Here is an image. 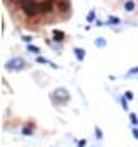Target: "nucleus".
Listing matches in <instances>:
<instances>
[{
    "mask_svg": "<svg viewBox=\"0 0 138 147\" xmlns=\"http://www.w3.org/2000/svg\"><path fill=\"white\" fill-rule=\"evenodd\" d=\"M135 7H136L135 0H126V2H124V11H126V12H131V11H135Z\"/></svg>",
    "mask_w": 138,
    "mask_h": 147,
    "instance_id": "1",
    "label": "nucleus"
},
{
    "mask_svg": "<svg viewBox=\"0 0 138 147\" xmlns=\"http://www.w3.org/2000/svg\"><path fill=\"white\" fill-rule=\"evenodd\" d=\"M74 54H76V57H78L80 61L85 59V50H83V49H74Z\"/></svg>",
    "mask_w": 138,
    "mask_h": 147,
    "instance_id": "2",
    "label": "nucleus"
},
{
    "mask_svg": "<svg viewBox=\"0 0 138 147\" xmlns=\"http://www.w3.org/2000/svg\"><path fill=\"white\" fill-rule=\"evenodd\" d=\"M95 45H97V47H105V40H104V38H97V40H95Z\"/></svg>",
    "mask_w": 138,
    "mask_h": 147,
    "instance_id": "3",
    "label": "nucleus"
},
{
    "mask_svg": "<svg viewBox=\"0 0 138 147\" xmlns=\"http://www.w3.org/2000/svg\"><path fill=\"white\" fill-rule=\"evenodd\" d=\"M86 21H88V23H92V21H95V12H93V11H92V12H90V14L86 16Z\"/></svg>",
    "mask_w": 138,
    "mask_h": 147,
    "instance_id": "4",
    "label": "nucleus"
},
{
    "mask_svg": "<svg viewBox=\"0 0 138 147\" xmlns=\"http://www.w3.org/2000/svg\"><path fill=\"white\" fill-rule=\"evenodd\" d=\"M109 23H111V24H119V18L111 16V18H109Z\"/></svg>",
    "mask_w": 138,
    "mask_h": 147,
    "instance_id": "5",
    "label": "nucleus"
},
{
    "mask_svg": "<svg viewBox=\"0 0 138 147\" xmlns=\"http://www.w3.org/2000/svg\"><path fill=\"white\" fill-rule=\"evenodd\" d=\"M54 36H55V40H62L64 33H62V31H54Z\"/></svg>",
    "mask_w": 138,
    "mask_h": 147,
    "instance_id": "6",
    "label": "nucleus"
},
{
    "mask_svg": "<svg viewBox=\"0 0 138 147\" xmlns=\"http://www.w3.org/2000/svg\"><path fill=\"white\" fill-rule=\"evenodd\" d=\"M29 50H31L33 54H38V52H40V49H38V47H35V45H29Z\"/></svg>",
    "mask_w": 138,
    "mask_h": 147,
    "instance_id": "7",
    "label": "nucleus"
},
{
    "mask_svg": "<svg viewBox=\"0 0 138 147\" xmlns=\"http://www.w3.org/2000/svg\"><path fill=\"white\" fill-rule=\"evenodd\" d=\"M23 40H24V42H28V43H29V42H31V40H33V38H31V36H28V35H24V36H23Z\"/></svg>",
    "mask_w": 138,
    "mask_h": 147,
    "instance_id": "8",
    "label": "nucleus"
}]
</instances>
